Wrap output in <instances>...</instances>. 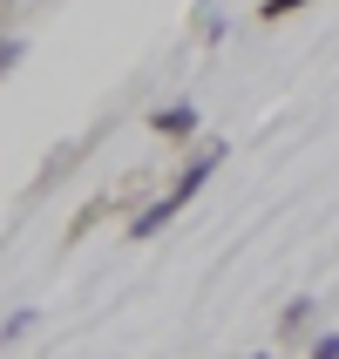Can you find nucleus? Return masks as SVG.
<instances>
[{
	"label": "nucleus",
	"instance_id": "7",
	"mask_svg": "<svg viewBox=\"0 0 339 359\" xmlns=\"http://www.w3.org/2000/svg\"><path fill=\"white\" fill-rule=\"evenodd\" d=\"M14 61H20V41H14V34H0V75H7Z\"/></svg>",
	"mask_w": 339,
	"mask_h": 359
},
{
	"label": "nucleus",
	"instance_id": "6",
	"mask_svg": "<svg viewBox=\"0 0 339 359\" xmlns=\"http://www.w3.org/2000/svg\"><path fill=\"white\" fill-rule=\"evenodd\" d=\"M305 359H339V332H319V339H312V353Z\"/></svg>",
	"mask_w": 339,
	"mask_h": 359
},
{
	"label": "nucleus",
	"instance_id": "3",
	"mask_svg": "<svg viewBox=\"0 0 339 359\" xmlns=\"http://www.w3.org/2000/svg\"><path fill=\"white\" fill-rule=\"evenodd\" d=\"M305 325H312V299H292V312H285V325H279V332L292 339V332H305Z\"/></svg>",
	"mask_w": 339,
	"mask_h": 359
},
{
	"label": "nucleus",
	"instance_id": "8",
	"mask_svg": "<svg viewBox=\"0 0 339 359\" xmlns=\"http://www.w3.org/2000/svg\"><path fill=\"white\" fill-rule=\"evenodd\" d=\"M251 359H272V353H251Z\"/></svg>",
	"mask_w": 339,
	"mask_h": 359
},
{
	"label": "nucleus",
	"instance_id": "4",
	"mask_svg": "<svg viewBox=\"0 0 339 359\" xmlns=\"http://www.w3.org/2000/svg\"><path fill=\"white\" fill-rule=\"evenodd\" d=\"M299 7H312V0H265L258 20H285V14H299Z\"/></svg>",
	"mask_w": 339,
	"mask_h": 359
},
{
	"label": "nucleus",
	"instance_id": "5",
	"mask_svg": "<svg viewBox=\"0 0 339 359\" xmlns=\"http://www.w3.org/2000/svg\"><path fill=\"white\" fill-rule=\"evenodd\" d=\"M27 325H34V312H14V319L0 325V346H14V339H20V332H27Z\"/></svg>",
	"mask_w": 339,
	"mask_h": 359
},
{
	"label": "nucleus",
	"instance_id": "2",
	"mask_svg": "<svg viewBox=\"0 0 339 359\" xmlns=\"http://www.w3.org/2000/svg\"><path fill=\"white\" fill-rule=\"evenodd\" d=\"M149 129H157L163 142H190V136H197V109H190V102H170V109L149 116Z\"/></svg>",
	"mask_w": 339,
	"mask_h": 359
},
{
	"label": "nucleus",
	"instance_id": "1",
	"mask_svg": "<svg viewBox=\"0 0 339 359\" xmlns=\"http://www.w3.org/2000/svg\"><path fill=\"white\" fill-rule=\"evenodd\" d=\"M218 163H224V142H211V149H197V156H190V170H183V177L170 183V190H163L157 203H142L136 217H129V238H157L163 224H170V217L183 210V203H190V197L204 190V183L218 177Z\"/></svg>",
	"mask_w": 339,
	"mask_h": 359
}]
</instances>
